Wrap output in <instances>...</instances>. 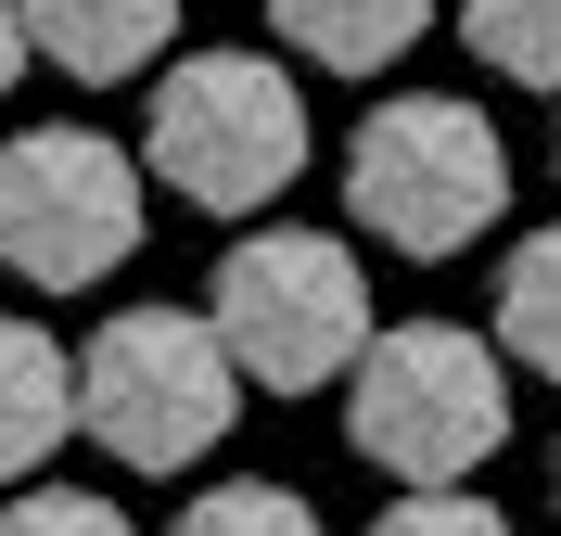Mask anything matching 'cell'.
Here are the masks:
<instances>
[{
	"mask_svg": "<svg viewBox=\"0 0 561 536\" xmlns=\"http://www.w3.org/2000/svg\"><path fill=\"white\" fill-rule=\"evenodd\" d=\"M243 370L217 345L205 307H115L90 345H77V434L103 447L115 472H192L230 447L243 422Z\"/></svg>",
	"mask_w": 561,
	"mask_h": 536,
	"instance_id": "obj_1",
	"label": "cell"
},
{
	"mask_svg": "<svg viewBox=\"0 0 561 536\" xmlns=\"http://www.w3.org/2000/svg\"><path fill=\"white\" fill-rule=\"evenodd\" d=\"M345 447L396 486H459L511 447V357L459 320H396L345 370Z\"/></svg>",
	"mask_w": 561,
	"mask_h": 536,
	"instance_id": "obj_2",
	"label": "cell"
},
{
	"mask_svg": "<svg viewBox=\"0 0 561 536\" xmlns=\"http://www.w3.org/2000/svg\"><path fill=\"white\" fill-rule=\"evenodd\" d=\"M140 179H167L192 217H255L307 179V90L268 52H179L140 115Z\"/></svg>",
	"mask_w": 561,
	"mask_h": 536,
	"instance_id": "obj_3",
	"label": "cell"
},
{
	"mask_svg": "<svg viewBox=\"0 0 561 536\" xmlns=\"http://www.w3.org/2000/svg\"><path fill=\"white\" fill-rule=\"evenodd\" d=\"M345 217L383 230L396 255H459L511 217V141L459 90H396L345 141Z\"/></svg>",
	"mask_w": 561,
	"mask_h": 536,
	"instance_id": "obj_4",
	"label": "cell"
},
{
	"mask_svg": "<svg viewBox=\"0 0 561 536\" xmlns=\"http://www.w3.org/2000/svg\"><path fill=\"white\" fill-rule=\"evenodd\" d=\"M205 320L255 396H319L370 345V282L332 230H243L205 282Z\"/></svg>",
	"mask_w": 561,
	"mask_h": 536,
	"instance_id": "obj_5",
	"label": "cell"
},
{
	"mask_svg": "<svg viewBox=\"0 0 561 536\" xmlns=\"http://www.w3.org/2000/svg\"><path fill=\"white\" fill-rule=\"evenodd\" d=\"M140 255V153L103 128H13L0 141V269L38 294L115 282Z\"/></svg>",
	"mask_w": 561,
	"mask_h": 536,
	"instance_id": "obj_6",
	"label": "cell"
},
{
	"mask_svg": "<svg viewBox=\"0 0 561 536\" xmlns=\"http://www.w3.org/2000/svg\"><path fill=\"white\" fill-rule=\"evenodd\" d=\"M38 38V65L77 77V90H103V77H153L179 38V0H13Z\"/></svg>",
	"mask_w": 561,
	"mask_h": 536,
	"instance_id": "obj_7",
	"label": "cell"
},
{
	"mask_svg": "<svg viewBox=\"0 0 561 536\" xmlns=\"http://www.w3.org/2000/svg\"><path fill=\"white\" fill-rule=\"evenodd\" d=\"M65 434H77V357L38 320H0V486H26Z\"/></svg>",
	"mask_w": 561,
	"mask_h": 536,
	"instance_id": "obj_8",
	"label": "cell"
},
{
	"mask_svg": "<svg viewBox=\"0 0 561 536\" xmlns=\"http://www.w3.org/2000/svg\"><path fill=\"white\" fill-rule=\"evenodd\" d=\"M280 52H307L319 77H383L396 52H421L434 0H268Z\"/></svg>",
	"mask_w": 561,
	"mask_h": 536,
	"instance_id": "obj_9",
	"label": "cell"
},
{
	"mask_svg": "<svg viewBox=\"0 0 561 536\" xmlns=\"http://www.w3.org/2000/svg\"><path fill=\"white\" fill-rule=\"evenodd\" d=\"M497 357H524L536 384H561V217L511 243L497 269Z\"/></svg>",
	"mask_w": 561,
	"mask_h": 536,
	"instance_id": "obj_10",
	"label": "cell"
},
{
	"mask_svg": "<svg viewBox=\"0 0 561 536\" xmlns=\"http://www.w3.org/2000/svg\"><path fill=\"white\" fill-rule=\"evenodd\" d=\"M459 38L511 90H561V0H459Z\"/></svg>",
	"mask_w": 561,
	"mask_h": 536,
	"instance_id": "obj_11",
	"label": "cell"
},
{
	"mask_svg": "<svg viewBox=\"0 0 561 536\" xmlns=\"http://www.w3.org/2000/svg\"><path fill=\"white\" fill-rule=\"evenodd\" d=\"M167 536H319V511L294 486H268V472H243V486H205Z\"/></svg>",
	"mask_w": 561,
	"mask_h": 536,
	"instance_id": "obj_12",
	"label": "cell"
},
{
	"mask_svg": "<svg viewBox=\"0 0 561 536\" xmlns=\"http://www.w3.org/2000/svg\"><path fill=\"white\" fill-rule=\"evenodd\" d=\"M370 536H511V511L472 499V486H409V499H396Z\"/></svg>",
	"mask_w": 561,
	"mask_h": 536,
	"instance_id": "obj_13",
	"label": "cell"
},
{
	"mask_svg": "<svg viewBox=\"0 0 561 536\" xmlns=\"http://www.w3.org/2000/svg\"><path fill=\"white\" fill-rule=\"evenodd\" d=\"M0 536H140L115 499H77V486H26V499L0 511Z\"/></svg>",
	"mask_w": 561,
	"mask_h": 536,
	"instance_id": "obj_14",
	"label": "cell"
},
{
	"mask_svg": "<svg viewBox=\"0 0 561 536\" xmlns=\"http://www.w3.org/2000/svg\"><path fill=\"white\" fill-rule=\"evenodd\" d=\"M26 65H38V38H26V13H13V0H0V103H13V90H26Z\"/></svg>",
	"mask_w": 561,
	"mask_h": 536,
	"instance_id": "obj_15",
	"label": "cell"
},
{
	"mask_svg": "<svg viewBox=\"0 0 561 536\" xmlns=\"http://www.w3.org/2000/svg\"><path fill=\"white\" fill-rule=\"evenodd\" d=\"M549 499H561V447H549Z\"/></svg>",
	"mask_w": 561,
	"mask_h": 536,
	"instance_id": "obj_16",
	"label": "cell"
},
{
	"mask_svg": "<svg viewBox=\"0 0 561 536\" xmlns=\"http://www.w3.org/2000/svg\"><path fill=\"white\" fill-rule=\"evenodd\" d=\"M549 153H561V141H549Z\"/></svg>",
	"mask_w": 561,
	"mask_h": 536,
	"instance_id": "obj_17",
	"label": "cell"
}]
</instances>
